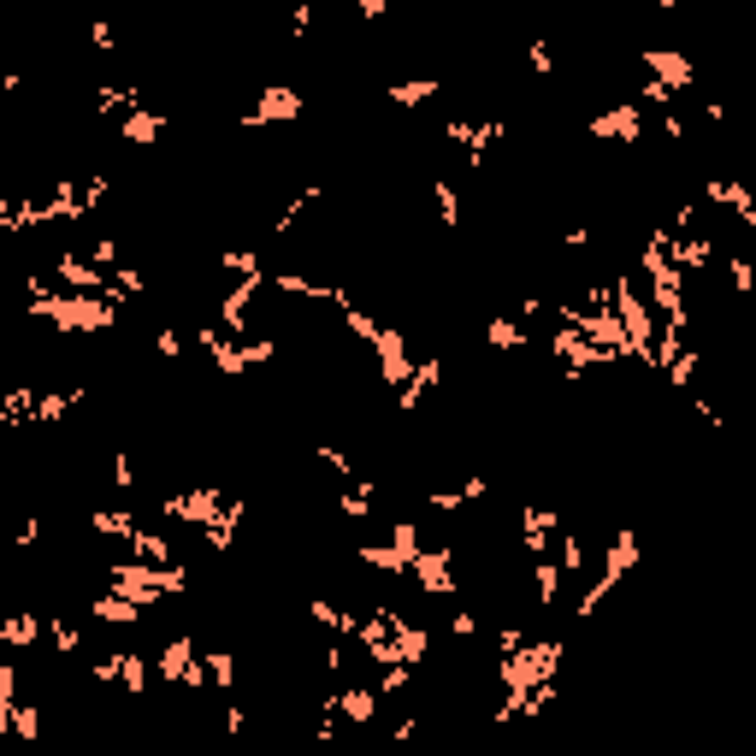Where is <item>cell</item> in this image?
I'll return each instance as SVG.
<instances>
[{"label": "cell", "mask_w": 756, "mask_h": 756, "mask_svg": "<svg viewBox=\"0 0 756 756\" xmlns=\"http://www.w3.org/2000/svg\"><path fill=\"white\" fill-rule=\"evenodd\" d=\"M638 65H644V71H650V83H662L668 95H680V89H692V83H697L692 60H686L680 48H644Z\"/></svg>", "instance_id": "cell-1"}, {"label": "cell", "mask_w": 756, "mask_h": 756, "mask_svg": "<svg viewBox=\"0 0 756 756\" xmlns=\"http://www.w3.org/2000/svg\"><path fill=\"white\" fill-rule=\"evenodd\" d=\"M160 680L166 686H207V668H201V656H195V644L189 638H172L166 650H160Z\"/></svg>", "instance_id": "cell-2"}, {"label": "cell", "mask_w": 756, "mask_h": 756, "mask_svg": "<svg viewBox=\"0 0 756 756\" xmlns=\"http://www.w3.org/2000/svg\"><path fill=\"white\" fill-rule=\"evenodd\" d=\"M302 107H308V101H302L296 89H278V83H272V89H260V101L243 113V125L266 130V125H278V119H302Z\"/></svg>", "instance_id": "cell-3"}, {"label": "cell", "mask_w": 756, "mask_h": 756, "mask_svg": "<svg viewBox=\"0 0 756 756\" xmlns=\"http://www.w3.org/2000/svg\"><path fill=\"white\" fill-rule=\"evenodd\" d=\"M591 136H597V142H644V107L621 101V107L597 113V119H591Z\"/></svg>", "instance_id": "cell-4"}, {"label": "cell", "mask_w": 756, "mask_h": 756, "mask_svg": "<svg viewBox=\"0 0 756 756\" xmlns=\"http://www.w3.org/2000/svg\"><path fill=\"white\" fill-rule=\"evenodd\" d=\"M325 709H337V715H343L349 727H367V721L378 715V692H373V686H349V692H337V697H331Z\"/></svg>", "instance_id": "cell-5"}, {"label": "cell", "mask_w": 756, "mask_h": 756, "mask_svg": "<svg viewBox=\"0 0 756 756\" xmlns=\"http://www.w3.org/2000/svg\"><path fill=\"white\" fill-rule=\"evenodd\" d=\"M119 136L136 142V148H148V142H160V136H166V119H160V113H148V107H130L125 119H119Z\"/></svg>", "instance_id": "cell-6"}, {"label": "cell", "mask_w": 756, "mask_h": 756, "mask_svg": "<svg viewBox=\"0 0 756 756\" xmlns=\"http://www.w3.org/2000/svg\"><path fill=\"white\" fill-rule=\"evenodd\" d=\"M89 615H95V621H107V627H136V621H148V609H136V603L119 597V591H113V597H95V603H89Z\"/></svg>", "instance_id": "cell-7"}, {"label": "cell", "mask_w": 756, "mask_h": 756, "mask_svg": "<svg viewBox=\"0 0 756 756\" xmlns=\"http://www.w3.org/2000/svg\"><path fill=\"white\" fill-rule=\"evenodd\" d=\"M438 89H443L438 77H408V83H390V89H384V101H390V107H426Z\"/></svg>", "instance_id": "cell-8"}, {"label": "cell", "mask_w": 756, "mask_h": 756, "mask_svg": "<svg viewBox=\"0 0 756 756\" xmlns=\"http://www.w3.org/2000/svg\"><path fill=\"white\" fill-rule=\"evenodd\" d=\"M42 638V615H0V644L6 650H30Z\"/></svg>", "instance_id": "cell-9"}, {"label": "cell", "mask_w": 756, "mask_h": 756, "mask_svg": "<svg viewBox=\"0 0 756 756\" xmlns=\"http://www.w3.org/2000/svg\"><path fill=\"white\" fill-rule=\"evenodd\" d=\"M532 591H538V609L550 615V609H556V597H562V567L550 562V556H538V562H532Z\"/></svg>", "instance_id": "cell-10"}, {"label": "cell", "mask_w": 756, "mask_h": 756, "mask_svg": "<svg viewBox=\"0 0 756 756\" xmlns=\"http://www.w3.org/2000/svg\"><path fill=\"white\" fill-rule=\"evenodd\" d=\"M130 556L142 567H172V544H166L160 532H142V526H136V532H130Z\"/></svg>", "instance_id": "cell-11"}, {"label": "cell", "mask_w": 756, "mask_h": 756, "mask_svg": "<svg viewBox=\"0 0 756 756\" xmlns=\"http://www.w3.org/2000/svg\"><path fill=\"white\" fill-rule=\"evenodd\" d=\"M426 195H432V207H438V225L443 231H455V225H461V189L449 184V178H438Z\"/></svg>", "instance_id": "cell-12"}, {"label": "cell", "mask_w": 756, "mask_h": 756, "mask_svg": "<svg viewBox=\"0 0 756 756\" xmlns=\"http://www.w3.org/2000/svg\"><path fill=\"white\" fill-rule=\"evenodd\" d=\"M201 668H207V686H219V692L237 686V656H231V650H207Z\"/></svg>", "instance_id": "cell-13"}, {"label": "cell", "mask_w": 756, "mask_h": 756, "mask_svg": "<svg viewBox=\"0 0 756 756\" xmlns=\"http://www.w3.org/2000/svg\"><path fill=\"white\" fill-rule=\"evenodd\" d=\"M12 739H18L24 751L42 739V709H36V703H12Z\"/></svg>", "instance_id": "cell-14"}, {"label": "cell", "mask_w": 756, "mask_h": 756, "mask_svg": "<svg viewBox=\"0 0 756 756\" xmlns=\"http://www.w3.org/2000/svg\"><path fill=\"white\" fill-rule=\"evenodd\" d=\"M485 343H491V349H526V331H520V319H491Z\"/></svg>", "instance_id": "cell-15"}, {"label": "cell", "mask_w": 756, "mask_h": 756, "mask_svg": "<svg viewBox=\"0 0 756 756\" xmlns=\"http://www.w3.org/2000/svg\"><path fill=\"white\" fill-rule=\"evenodd\" d=\"M727 278H733V290H739V296H751V290H756V266L745 260V254H733V260H727Z\"/></svg>", "instance_id": "cell-16"}, {"label": "cell", "mask_w": 756, "mask_h": 756, "mask_svg": "<svg viewBox=\"0 0 756 756\" xmlns=\"http://www.w3.org/2000/svg\"><path fill=\"white\" fill-rule=\"evenodd\" d=\"M107 479H113V485H119V491H136V461H130L125 449H119V455H113V473H107Z\"/></svg>", "instance_id": "cell-17"}, {"label": "cell", "mask_w": 756, "mask_h": 756, "mask_svg": "<svg viewBox=\"0 0 756 756\" xmlns=\"http://www.w3.org/2000/svg\"><path fill=\"white\" fill-rule=\"evenodd\" d=\"M526 65H532L538 77H550V71H556V54H550V42H532V48H526Z\"/></svg>", "instance_id": "cell-18"}, {"label": "cell", "mask_w": 756, "mask_h": 756, "mask_svg": "<svg viewBox=\"0 0 756 756\" xmlns=\"http://www.w3.org/2000/svg\"><path fill=\"white\" fill-rule=\"evenodd\" d=\"M154 349H160L166 361H184V337H178V331H154Z\"/></svg>", "instance_id": "cell-19"}, {"label": "cell", "mask_w": 756, "mask_h": 756, "mask_svg": "<svg viewBox=\"0 0 756 756\" xmlns=\"http://www.w3.org/2000/svg\"><path fill=\"white\" fill-rule=\"evenodd\" d=\"M449 638H479V615H455L449 621Z\"/></svg>", "instance_id": "cell-20"}, {"label": "cell", "mask_w": 756, "mask_h": 756, "mask_svg": "<svg viewBox=\"0 0 756 756\" xmlns=\"http://www.w3.org/2000/svg\"><path fill=\"white\" fill-rule=\"evenodd\" d=\"M89 42H95L101 54H113V42H119V36H113V24H95V30H89Z\"/></svg>", "instance_id": "cell-21"}]
</instances>
